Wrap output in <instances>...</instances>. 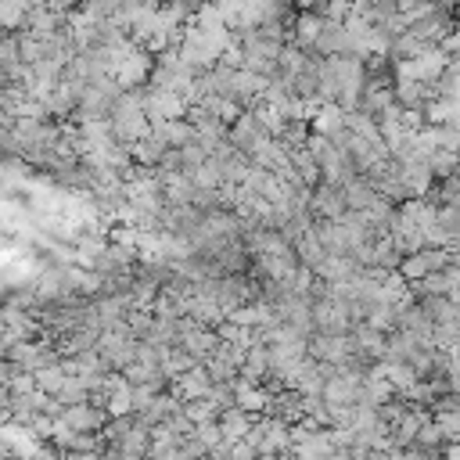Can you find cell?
Instances as JSON below:
<instances>
[{
  "label": "cell",
  "instance_id": "6da1fadb",
  "mask_svg": "<svg viewBox=\"0 0 460 460\" xmlns=\"http://www.w3.org/2000/svg\"><path fill=\"white\" fill-rule=\"evenodd\" d=\"M449 68V54L442 47H428L420 58L413 61H399V79H413V83H424V86H435L442 79V72Z\"/></svg>",
  "mask_w": 460,
  "mask_h": 460
},
{
  "label": "cell",
  "instance_id": "7a4b0ae2",
  "mask_svg": "<svg viewBox=\"0 0 460 460\" xmlns=\"http://www.w3.org/2000/svg\"><path fill=\"white\" fill-rule=\"evenodd\" d=\"M313 327H316V334H352L349 302L331 298V291L323 298H316L313 302Z\"/></svg>",
  "mask_w": 460,
  "mask_h": 460
},
{
  "label": "cell",
  "instance_id": "3957f363",
  "mask_svg": "<svg viewBox=\"0 0 460 460\" xmlns=\"http://www.w3.org/2000/svg\"><path fill=\"white\" fill-rule=\"evenodd\" d=\"M305 352L313 363H323V367H341L356 356V345L349 334H313L305 341Z\"/></svg>",
  "mask_w": 460,
  "mask_h": 460
},
{
  "label": "cell",
  "instance_id": "277c9868",
  "mask_svg": "<svg viewBox=\"0 0 460 460\" xmlns=\"http://www.w3.org/2000/svg\"><path fill=\"white\" fill-rule=\"evenodd\" d=\"M144 115L151 126L158 122H176V119H187V101L180 93H169V90H144Z\"/></svg>",
  "mask_w": 460,
  "mask_h": 460
},
{
  "label": "cell",
  "instance_id": "5b68a950",
  "mask_svg": "<svg viewBox=\"0 0 460 460\" xmlns=\"http://www.w3.org/2000/svg\"><path fill=\"white\" fill-rule=\"evenodd\" d=\"M449 266V252H438V248H424V252H417V255H406L402 262H399V277L406 280V284H420V280H428L431 273H442Z\"/></svg>",
  "mask_w": 460,
  "mask_h": 460
},
{
  "label": "cell",
  "instance_id": "8992f818",
  "mask_svg": "<svg viewBox=\"0 0 460 460\" xmlns=\"http://www.w3.org/2000/svg\"><path fill=\"white\" fill-rule=\"evenodd\" d=\"M151 72H155V58L144 50V47H137L119 68H115V83H119V90H144L147 83H151Z\"/></svg>",
  "mask_w": 460,
  "mask_h": 460
},
{
  "label": "cell",
  "instance_id": "52a82bcc",
  "mask_svg": "<svg viewBox=\"0 0 460 460\" xmlns=\"http://www.w3.org/2000/svg\"><path fill=\"white\" fill-rule=\"evenodd\" d=\"M169 392H172L180 402H190V399H205V395L212 392V377H208L205 363H201V367H194V370H187L183 377H176V381L169 385Z\"/></svg>",
  "mask_w": 460,
  "mask_h": 460
},
{
  "label": "cell",
  "instance_id": "ba28073f",
  "mask_svg": "<svg viewBox=\"0 0 460 460\" xmlns=\"http://www.w3.org/2000/svg\"><path fill=\"white\" fill-rule=\"evenodd\" d=\"M309 208H313V216H316V219H323V223H341V219H345V212H349V208H345L341 190L323 187V183L313 190V205H309Z\"/></svg>",
  "mask_w": 460,
  "mask_h": 460
},
{
  "label": "cell",
  "instance_id": "9c48e42d",
  "mask_svg": "<svg viewBox=\"0 0 460 460\" xmlns=\"http://www.w3.org/2000/svg\"><path fill=\"white\" fill-rule=\"evenodd\" d=\"M151 133L169 147V151H183V147H190L194 140H198V133H194V126L187 122V119H176V122H158V126H151Z\"/></svg>",
  "mask_w": 460,
  "mask_h": 460
},
{
  "label": "cell",
  "instance_id": "30bf717a",
  "mask_svg": "<svg viewBox=\"0 0 460 460\" xmlns=\"http://www.w3.org/2000/svg\"><path fill=\"white\" fill-rule=\"evenodd\" d=\"M431 86H424V83H413V79H399L395 83V104L402 108V111H420V108H428L431 104Z\"/></svg>",
  "mask_w": 460,
  "mask_h": 460
},
{
  "label": "cell",
  "instance_id": "8fae6325",
  "mask_svg": "<svg viewBox=\"0 0 460 460\" xmlns=\"http://www.w3.org/2000/svg\"><path fill=\"white\" fill-rule=\"evenodd\" d=\"M341 198H345V208H349V212H367L381 194L374 190V183H370V180L356 176L352 183H345V187H341Z\"/></svg>",
  "mask_w": 460,
  "mask_h": 460
},
{
  "label": "cell",
  "instance_id": "7c38bea8",
  "mask_svg": "<svg viewBox=\"0 0 460 460\" xmlns=\"http://www.w3.org/2000/svg\"><path fill=\"white\" fill-rule=\"evenodd\" d=\"M129 155H133V165H144V169H158L162 165V158L169 155V147L155 137V133H147L144 140H137L133 147H129Z\"/></svg>",
  "mask_w": 460,
  "mask_h": 460
},
{
  "label": "cell",
  "instance_id": "4fadbf2b",
  "mask_svg": "<svg viewBox=\"0 0 460 460\" xmlns=\"http://www.w3.org/2000/svg\"><path fill=\"white\" fill-rule=\"evenodd\" d=\"M252 420L255 417H248L244 410H237V406H230V410H223L219 417H216V424H219V431H223V442H241L244 435H248V428H252Z\"/></svg>",
  "mask_w": 460,
  "mask_h": 460
},
{
  "label": "cell",
  "instance_id": "5bb4252c",
  "mask_svg": "<svg viewBox=\"0 0 460 460\" xmlns=\"http://www.w3.org/2000/svg\"><path fill=\"white\" fill-rule=\"evenodd\" d=\"M424 420H428V413H424V410H410L399 424H392V435H388V438H392V446H395V449H410V446L417 442V431H420V424H424Z\"/></svg>",
  "mask_w": 460,
  "mask_h": 460
},
{
  "label": "cell",
  "instance_id": "9a60e30c",
  "mask_svg": "<svg viewBox=\"0 0 460 460\" xmlns=\"http://www.w3.org/2000/svg\"><path fill=\"white\" fill-rule=\"evenodd\" d=\"M435 424H438V431H442L446 442H460V399L456 395H449V399L438 402Z\"/></svg>",
  "mask_w": 460,
  "mask_h": 460
},
{
  "label": "cell",
  "instance_id": "2e32d148",
  "mask_svg": "<svg viewBox=\"0 0 460 460\" xmlns=\"http://www.w3.org/2000/svg\"><path fill=\"white\" fill-rule=\"evenodd\" d=\"M341 122H345L349 133H356V137H363V140H370V144H381V129H377V119H374V115H367V111L356 108V111H345Z\"/></svg>",
  "mask_w": 460,
  "mask_h": 460
},
{
  "label": "cell",
  "instance_id": "e0dca14e",
  "mask_svg": "<svg viewBox=\"0 0 460 460\" xmlns=\"http://www.w3.org/2000/svg\"><path fill=\"white\" fill-rule=\"evenodd\" d=\"M194 367H201V363H198L194 356H187L180 345H172V349H165V352H162V374L169 377V385H172L176 377H183L187 370H194Z\"/></svg>",
  "mask_w": 460,
  "mask_h": 460
},
{
  "label": "cell",
  "instance_id": "ac0fdd59",
  "mask_svg": "<svg viewBox=\"0 0 460 460\" xmlns=\"http://www.w3.org/2000/svg\"><path fill=\"white\" fill-rule=\"evenodd\" d=\"M65 385H68V374H65L61 363H50V367L36 370V388H40L43 395H58Z\"/></svg>",
  "mask_w": 460,
  "mask_h": 460
},
{
  "label": "cell",
  "instance_id": "d6986e66",
  "mask_svg": "<svg viewBox=\"0 0 460 460\" xmlns=\"http://www.w3.org/2000/svg\"><path fill=\"white\" fill-rule=\"evenodd\" d=\"M428 165H431V176L453 180V176L460 172V155H456V151H435V155L428 158Z\"/></svg>",
  "mask_w": 460,
  "mask_h": 460
},
{
  "label": "cell",
  "instance_id": "ffe728a7",
  "mask_svg": "<svg viewBox=\"0 0 460 460\" xmlns=\"http://www.w3.org/2000/svg\"><path fill=\"white\" fill-rule=\"evenodd\" d=\"M25 18H29V7L25 4H0V32H22L25 29Z\"/></svg>",
  "mask_w": 460,
  "mask_h": 460
},
{
  "label": "cell",
  "instance_id": "44dd1931",
  "mask_svg": "<svg viewBox=\"0 0 460 460\" xmlns=\"http://www.w3.org/2000/svg\"><path fill=\"white\" fill-rule=\"evenodd\" d=\"M183 413L194 420V424H205V420H216L219 417V410H216V402L205 395V399H190V402H183Z\"/></svg>",
  "mask_w": 460,
  "mask_h": 460
},
{
  "label": "cell",
  "instance_id": "7402d4cb",
  "mask_svg": "<svg viewBox=\"0 0 460 460\" xmlns=\"http://www.w3.org/2000/svg\"><path fill=\"white\" fill-rule=\"evenodd\" d=\"M158 395H162V392H158V388H151V385H137V388H129L133 413H147V410H151V402H155Z\"/></svg>",
  "mask_w": 460,
  "mask_h": 460
},
{
  "label": "cell",
  "instance_id": "603a6c76",
  "mask_svg": "<svg viewBox=\"0 0 460 460\" xmlns=\"http://www.w3.org/2000/svg\"><path fill=\"white\" fill-rule=\"evenodd\" d=\"M7 392H11V399L32 395V392H36V374H29V370H18V374L11 377V385H7Z\"/></svg>",
  "mask_w": 460,
  "mask_h": 460
},
{
  "label": "cell",
  "instance_id": "cb8c5ba5",
  "mask_svg": "<svg viewBox=\"0 0 460 460\" xmlns=\"http://www.w3.org/2000/svg\"><path fill=\"white\" fill-rule=\"evenodd\" d=\"M438 442H442L438 424H435V420H424V424H420V431H417V442H413V446H420V449L435 453V446H438Z\"/></svg>",
  "mask_w": 460,
  "mask_h": 460
},
{
  "label": "cell",
  "instance_id": "d4e9b609",
  "mask_svg": "<svg viewBox=\"0 0 460 460\" xmlns=\"http://www.w3.org/2000/svg\"><path fill=\"white\" fill-rule=\"evenodd\" d=\"M194 438H198L205 449H212V446H219V442H223V431H219V424H216V420H205V424H198V428H194Z\"/></svg>",
  "mask_w": 460,
  "mask_h": 460
},
{
  "label": "cell",
  "instance_id": "484cf974",
  "mask_svg": "<svg viewBox=\"0 0 460 460\" xmlns=\"http://www.w3.org/2000/svg\"><path fill=\"white\" fill-rule=\"evenodd\" d=\"M230 460H259V449H252L244 438L230 446Z\"/></svg>",
  "mask_w": 460,
  "mask_h": 460
},
{
  "label": "cell",
  "instance_id": "4316f807",
  "mask_svg": "<svg viewBox=\"0 0 460 460\" xmlns=\"http://www.w3.org/2000/svg\"><path fill=\"white\" fill-rule=\"evenodd\" d=\"M14 374H18V367H14L11 359H4V356H0V388H7Z\"/></svg>",
  "mask_w": 460,
  "mask_h": 460
},
{
  "label": "cell",
  "instance_id": "83f0119b",
  "mask_svg": "<svg viewBox=\"0 0 460 460\" xmlns=\"http://www.w3.org/2000/svg\"><path fill=\"white\" fill-rule=\"evenodd\" d=\"M208 460H230V442H219L208 449Z\"/></svg>",
  "mask_w": 460,
  "mask_h": 460
},
{
  "label": "cell",
  "instance_id": "f1b7e54d",
  "mask_svg": "<svg viewBox=\"0 0 460 460\" xmlns=\"http://www.w3.org/2000/svg\"><path fill=\"white\" fill-rule=\"evenodd\" d=\"M442 460H460V442H449V446L442 449Z\"/></svg>",
  "mask_w": 460,
  "mask_h": 460
},
{
  "label": "cell",
  "instance_id": "f546056e",
  "mask_svg": "<svg viewBox=\"0 0 460 460\" xmlns=\"http://www.w3.org/2000/svg\"><path fill=\"white\" fill-rule=\"evenodd\" d=\"M456 266H460V252H456Z\"/></svg>",
  "mask_w": 460,
  "mask_h": 460
}]
</instances>
